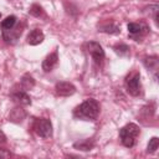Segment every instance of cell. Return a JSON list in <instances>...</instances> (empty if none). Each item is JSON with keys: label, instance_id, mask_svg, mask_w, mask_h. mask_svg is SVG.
<instances>
[{"label": "cell", "instance_id": "obj_21", "mask_svg": "<svg viewBox=\"0 0 159 159\" xmlns=\"http://www.w3.org/2000/svg\"><path fill=\"white\" fill-rule=\"evenodd\" d=\"M5 142H6V135L4 134L2 130H0V144H2V143H5Z\"/></svg>", "mask_w": 159, "mask_h": 159}, {"label": "cell", "instance_id": "obj_10", "mask_svg": "<svg viewBox=\"0 0 159 159\" xmlns=\"http://www.w3.org/2000/svg\"><path fill=\"white\" fill-rule=\"evenodd\" d=\"M10 97L19 106H29V104H31V98L26 93V91H22V89L21 91H15V92H12L10 94Z\"/></svg>", "mask_w": 159, "mask_h": 159}, {"label": "cell", "instance_id": "obj_18", "mask_svg": "<svg viewBox=\"0 0 159 159\" xmlns=\"http://www.w3.org/2000/svg\"><path fill=\"white\" fill-rule=\"evenodd\" d=\"M113 50H114V52H116L118 56H120V57L128 56V55H129V51H130L129 46L125 45V43H117V45L113 46Z\"/></svg>", "mask_w": 159, "mask_h": 159}, {"label": "cell", "instance_id": "obj_23", "mask_svg": "<svg viewBox=\"0 0 159 159\" xmlns=\"http://www.w3.org/2000/svg\"><path fill=\"white\" fill-rule=\"evenodd\" d=\"M0 17H1V12H0Z\"/></svg>", "mask_w": 159, "mask_h": 159}, {"label": "cell", "instance_id": "obj_13", "mask_svg": "<svg viewBox=\"0 0 159 159\" xmlns=\"http://www.w3.org/2000/svg\"><path fill=\"white\" fill-rule=\"evenodd\" d=\"M98 31L116 35V34H119V32H120V27H119L117 24H114V22L104 21V22H102V24H98Z\"/></svg>", "mask_w": 159, "mask_h": 159}, {"label": "cell", "instance_id": "obj_2", "mask_svg": "<svg viewBox=\"0 0 159 159\" xmlns=\"http://www.w3.org/2000/svg\"><path fill=\"white\" fill-rule=\"evenodd\" d=\"M140 134V128L135 123H128L119 130V138L124 147L133 148L137 143V138Z\"/></svg>", "mask_w": 159, "mask_h": 159}, {"label": "cell", "instance_id": "obj_22", "mask_svg": "<svg viewBox=\"0 0 159 159\" xmlns=\"http://www.w3.org/2000/svg\"><path fill=\"white\" fill-rule=\"evenodd\" d=\"M7 155H9L7 153H1V152H0V158H4V157H7Z\"/></svg>", "mask_w": 159, "mask_h": 159}, {"label": "cell", "instance_id": "obj_7", "mask_svg": "<svg viewBox=\"0 0 159 159\" xmlns=\"http://www.w3.org/2000/svg\"><path fill=\"white\" fill-rule=\"evenodd\" d=\"M55 91L58 96L61 97H68V96H72L75 92H76V87L71 83V82H57L56 86H55Z\"/></svg>", "mask_w": 159, "mask_h": 159}, {"label": "cell", "instance_id": "obj_17", "mask_svg": "<svg viewBox=\"0 0 159 159\" xmlns=\"http://www.w3.org/2000/svg\"><path fill=\"white\" fill-rule=\"evenodd\" d=\"M16 22H17V17H16L15 15H10V16H7L5 20L1 21L0 27H1L2 31H5V30H10V29H12V27L16 25Z\"/></svg>", "mask_w": 159, "mask_h": 159}, {"label": "cell", "instance_id": "obj_15", "mask_svg": "<svg viewBox=\"0 0 159 159\" xmlns=\"http://www.w3.org/2000/svg\"><path fill=\"white\" fill-rule=\"evenodd\" d=\"M94 147V142L92 139H81L76 143H73V148L83 152H88Z\"/></svg>", "mask_w": 159, "mask_h": 159}, {"label": "cell", "instance_id": "obj_12", "mask_svg": "<svg viewBox=\"0 0 159 159\" xmlns=\"http://www.w3.org/2000/svg\"><path fill=\"white\" fill-rule=\"evenodd\" d=\"M25 118H26V112H25V109L21 106L12 108L11 112L9 113V120L10 122H14V123H20Z\"/></svg>", "mask_w": 159, "mask_h": 159}, {"label": "cell", "instance_id": "obj_3", "mask_svg": "<svg viewBox=\"0 0 159 159\" xmlns=\"http://www.w3.org/2000/svg\"><path fill=\"white\" fill-rule=\"evenodd\" d=\"M124 86L127 92L133 96L137 97L140 94L142 91V86H140V73L138 71H132L127 75L125 80H124Z\"/></svg>", "mask_w": 159, "mask_h": 159}, {"label": "cell", "instance_id": "obj_8", "mask_svg": "<svg viewBox=\"0 0 159 159\" xmlns=\"http://www.w3.org/2000/svg\"><path fill=\"white\" fill-rule=\"evenodd\" d=\"M21 34H22V26L20 27H12V29H10V30H5V31H2V39L5 40V42H7V43H15L16 42V40L21 36Z\"/></svg>", "mask_w": 159, "mask_h": 159}, {"label": "cell", "instance_id": "obj_4", "mask_svg": "<svg viewBox=\"0 0 159 159\" xmlns=\"http://www.w3.org/2000/svg\"><path fill=\"white\" fill-rule=\"evenodd\" d=\"M34 132L41 138H50L52 135V124L47 118H36L32 124Z\"/></svg>", "mask_w": 159, "mask_h": 159}, {"label": "cell", "instance_id": "obj_19", "mask_svg": "<svg viewBox=\"0 0 159 159\" xmlns=\"http://www.w3.org/2000/svg\"><path fill=\"white\" fill-rule=\"evenodd\" d=\"M158 147H159V139H158V137H153V138L149 140V143H148L147 153H149V154L155 153L157 149H158Z\"/></svg>", "mask_w": 159, "mask_h": 159}, {"label": "cell", "instance_id": "obj_14", "mask_svg": "<svg viewBox=\"0 0 159 159\" xmlns=\"http://www.w3.org/2000/svg\"><path fill=\"white\" fill-rule=\"evenodd\" d=\"M144 66L148 68V71H152L154 73V77L157 78V72L159 68V61L157 56H150L144 58Z\"/></svg>", "mask_w": 159, "mask_h": 159}, {"label": "cell", "instance_id": "obj_20", "mask_svg": "<svg viewBox=\"0 0 159 159\" xmlns=\"http://www.w3.org/2000/svg\"><path fill=\"white\" fill-rule=\"evenodd\" d=\"M42 12H43L42 7H41L40 5H37V4H34V5L30 7V10H29V14L32 15V16H35V17H40V16L42 15Z\"/></svg>", "mask_w": 159, "mask_h": 159}, {"label": "cell", "instance_id": "obj_9", "mask_svg": "<svg viewBox=\"0 0 159 159\" xmlns=\"http://www.w3.org/2000/svg\"><path fill=\"white\" fill-rule=\"evenodd\" d=\"M57 63H58V55L57 51H53L52 53L47 55L42 61V70L45 72H51L57 66Z\"/></svg>", "mask_w": 159, "mask_h": 159}, {"label": "cell", "instance_id": "obj_1", "mask_svg": "<svg viewBox=\"0 0 159 159\" xmlns=\"http://www.w3.org/2000/svg\"><path fill=\"white\" fill-rule=\"evenodd\" d=\"M99 103L94 98H88L73 109V116L82 120H96L99 116Z\"/></svg>", "mask_w": 159, "mask_h": 159}, {"label": "cell", "instance_id": "obj_6", "mask_svg": "<svg viewBox=\"0 0 159 159\" xmlns=\"http://www.w3.org/2000/svg\"><path fill=\"white\" fill-rule=\"evenodd\" d=\"M127 27L130 37H133L135 41H139V39H143L149 34V27L144 22H129Z\"/></svg>", "mask_w": 159, "mask_h": 159}, {"label": "cell", "instance_id": "obj_16", "mask_svg": "<svg viewBox=\"0 0 159 159\" xmlns=\"http://www.w3.org/2000/svg\"><path fill=\"white\" fill-rule=\"evenodd\" d=\"M34 86H35V80H34V77H32L31 75H29V73L24 75L22 78L20 80V87H21L22 91H29V89H31Z\"/></svg>", "mask_w": 159, "mask_h": 159}, {"label": "cell", "instance_id": "obj_11", "mask_svg": "<svg viewBox=\"0 0 159 159\" xmlns=\"http://www.w3.org/2000/svg\"><path fill=\"white\" fill-rule=\"evenodd\" d=\"M45 40V34L42 32V30L40 29H34L32 31L29 32L27 37H26V42L31 46H36L40 45L42 41Z\"/></svg>", "mask_w": 159, "mask_h": 159}, {"label": "cell", "instance_id": "obj_5", "mask_svg": "<svg viewBox=\"0 0 159 159\" xmlns=\"http://www.w3.org/2000/svg\"><path fill=\"white\" fill-rule=\"evenodd\" d=\"M86 48H87V52L93 58L94 63L98 66H102L104 62V57H106L104 50L102 48V46L96 41H89L86 43Z\"/></svg>", "mask_w": 159, "mask_h": 159}]
</instances>
